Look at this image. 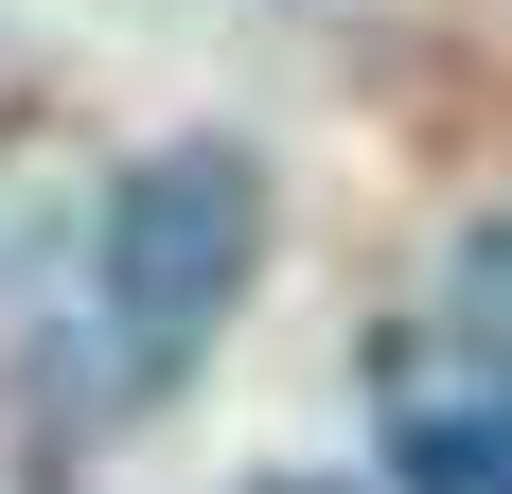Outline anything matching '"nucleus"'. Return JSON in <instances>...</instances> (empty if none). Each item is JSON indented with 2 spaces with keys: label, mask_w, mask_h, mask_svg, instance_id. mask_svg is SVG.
<instances>
[{
  "label": "nucleus",
  "mask_w": 512,
  "mask_h": 494,
  "mask_svg": "<svg viewBox=\"0 0 512 494\" xmlns=\"http://www.w3.org/2000/svg\"><path fill=\"white\" fill-rule=\"evenodd\" d=\"M248 265H265V177L230 142H159L124 195H106V230H89V318H106V389H177L212 353V318L248 300Z\"/></svg>",
  "instance_id": "1"
},
{
  "label": "nucleus",
  "mask_w": 512,
  "mask_h": 494,
  "mask_svg": "<svg viewBox=\"0 0 512 494\" xmlns=\"http://www.w3.org/2000/svg\"><path fill=\"white\" fill-rule=\"evenodd\" d=\"M389 494H512V389H389Z\"/></svg>",
  "instance_id": "2"
},
{
  "label": "nucleus",
  "mask_w": 512,
  "mask_h": 494,
  "mask_svg": "<svg viewBox=\"0 0 512 494\" xmlns=\"http://www.w3.org/2000/svg\"><path fill=\"white\" fill-rule=\"evenodd\" d=\"M283 494H318V477H283Z\"/></svg>",
  "instance_id": "3"
}]
</instances>
